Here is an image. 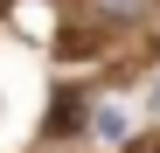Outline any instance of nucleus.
<instances>
[{
    "label": "nucleus",
    "instance_id": "nucleus-1",
    "mask_svg": "<svg viewBox=\"0 0 160 153\" xmlns=\"http://www.w3.org/2000/svg\"><path fill=\"white\" fill-rule=\"evenodd\" d=\"M153 97H160V91H153Z\"/></svg>",
    "mask_w": 160,
    "mask_h": 153
}]
</instances>
